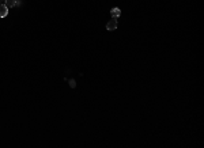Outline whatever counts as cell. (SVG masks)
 <instances>
[{"label":"cell","instance_id":"obj_1","mask_svg":"<svg viewBox=\"0 0 204 148\" xmlns=\"http://www.w3.org/2000/svg\"><path fill=\"white\" fill-rule=\"evenodd\" d=\"M117 29V18H112L106 25V30L109 31H113V30Z\"/></svg>","mask_w":204,"mask_h":148},{"label":"cell","instance_id":"obj_6","mask_svg":"<svg viewBox=\"0 0 204 148\" xmlns=\"http://www.w3.org/2000/svg\"><path fill=\"white\" fill-rule=\"evenodd\" d=\"M6 3V0H0V4H4Z\"/></svg>","mask_w":204,"mask_h":148},{"label":"cell","instance_id":"obj_2","mask_svg":"<svg viewBox=\"0 0 204 148\" xmlns=\"http://www.w3.org/2000/svg\"><path fill=\"white\" fill-rule=\"evenodd\" d=\"M8 14V8L6 4H0V18H6Z\"/></svg>","mask_w":204,"mask_h":148},{"label":"cell","instance_id":"obj_3","mask_svg":"<svg viewBox=\"0 0 204 148\" xmlns=\"http://www.w3.org/2000/svg\"><path fill=\"white\" fill-rule=\"evenodd\" d=\"M110 14H112V18H118L120 15H121V10L120 8H112V11H110Z\"/></svg>","mask_w":204,"mask_h":148},{"label":"cell","instance_id":"obj_5","mask_svg":"<svg viewBox=\"0 0 204 148\" xmlns=\"http://www.w3.org/2000/svg\"><path fill=\"white\" fill-rule=\"evenodd\" d=\"M69 86H71V89H75V86H76V83H75V80L71 79L69 80Z\"/></svg>","mask_w":204,"mask_h":148},{"label":"cell","instance_id":"obj_4","mask_svg":"<svg viewBox=\"0 0 204 148\" xmlns=\"http://www.w3.org/2000/svg\"><path fill=\"white\" fill-rule=\"evenodd\" d=\"M7 6V8H12V7H15V4H16V0H6V3H4Z\"/></svg>","mask_w":204,"mask_h":148}]
</instances>
